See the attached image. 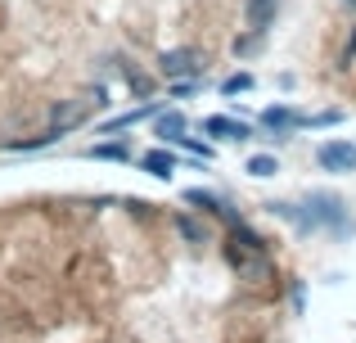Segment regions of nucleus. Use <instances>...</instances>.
<instances>
[{"instance_id":"obj_1","label":"nucleus","mask_w":356,"mask_h":343,"mask_svg":"<svg viewBox=\"0 0 356 343\" xmlns=\"http://www.w3.org/2000/svg\"><path fill=\"white\" fill-rule=\"evenodd\" d=\"M99 104H108V99H104V86L90 90V99H59V104L50 109V122H45V131L36 136V141L14 145V150H41V145H54L59 136H68V131H77V127H86L90 109H99Z\"/></svg>"},{"instance_id":"obj_2","label":"nucleus","mask_w":356,"mask_h":343,"mask_svg":"<svg viewBox=\"0 0 356 343\" xmlns=\"http://www.w3.org/2000/svg\"><path fill=\"white\" fill-rule=\"evenodd\" d=\"M307 212H312V226L330 230L334 239H348L352 230H356V221H352L348 203H343L339 194H325V190H312V194H307Z\"/></svg>"},{"instance_id":"obj_3","label":"nucleus","mask_w":356,"mask_h":343,"mask_svg":"<svg viewBox=\"0 0 356 343\" xmlns=\"http://www.w3.org/2000/svg\"><path fill=\"white\" fill-rule=\"evenodd\" d=\"M316 163L334 176H348V172H356V145L352 141H325L316 150Z\"/></svg>"},{"instance_id":"obj_4","label":"nucleus","mask_w":356,"mask_h":343,"mask_svg":"<svg viewBox=\"0 0 356 343\" xmlns=\"http://www.w3.org/2000/svg\"><path fill=\"white\" fill-rule=\"evenodd\" d=\"M257 122L270 131L266 141H289V136L298 131V113H293L289 104H270V109H261V113H257Z\"/></svg>"},{"instance_id":"obj_5","label":"nucleus","mask_w":356,"mask_h":343,"mask_svg":"<svg viewBox=\"0 0 356 343\" xmlns=\"http://www.w3.org/2000/svg\"><path fill=\"white\" fill-rule=\"evenodd\" d=\"M158 68H163V77H194V72H199V50H190V45H185V50H167L163 59H158Z\"/></svg>"},{"instance_id":"obj_6","label":"nucleus","mask_w":356,"mask_h":343,"mask_svg":"<svg viewBox=\"0 0 356 343\" xmlns=\"http://www.w3.org/2000/svg\"><path fill=\"white\" fill-rule=\"evenodd\" d=\"M203 136H212V141H248L252 127L235 122V118H226V113H212V118H203Z\"/></svg>"},{"instance_id":"obj_7","label":"nucleus","mask_w":356,"mask_h":343,"mask_svg":"<svg viewBox=\"0 0 356 343\" xmlns=\"http://www.w3.org/2000/svg\"><path fill=\"white\" fill-rule=\"evenodd\" d=\"M185 203L190 208H199V212H208V217H226V221H239V212L230 208L221 194H212V190H185Z\"/></svg>"},{"instance_id":"obj_8","label":"nucleus","mask_w":356,"mask_h":343,"mask_svg":"<svg viewBox=\"0 0 356 343\" xmlns=\"http://www.w3.org/2000/svg\"><path fill=\"white\" fill-rule=\"evenodd\" d=\"M154 136H163L167 145H176L181 136H190V122H185V113H176V109H163V113L154 118Z\"/></svg>"},{"instance_id":"obj_9","label":"nucleus","mask_w":356,"mask_h":343,"mask_svg":"<svg viewBox=\"0 0 356 343\" xmlns=\"http://www.w3.org/2000/svg\"><path fill=\"white\" fill-rule=\"evenodd\" d=\"M158 113H163V104H140V109H131V113H118V118H108V122L99 127V136H113V131H127V127L145 122V118H158Z\"/></svg>"},{"instance_id":"obj_10","label":"nucleus","mask_w":356,"mask_h":343,"mask_svg":"<svg viewBox=\"0 0 356 343\" xmlns=\"http://www.w3.org/2000/svg\"><path fill=\"white\" fill-rule=\"evenodd\" d=\"M140 168H145L149 176H158V181H172V176H176V154H167V150H149L145 159H140Z\"/></svg>"},{"instance_id":"obj_11","label":"nucleus","mask_w":356,"mask_h":343,"mask_svg":"<svg viewBox=\"0 0 356 343\" xmlns=\"http://www.w3.org/2000/svg\"><path fill=\"white\" fill-rule=\"evenodd\" d=\"M243 9H248V27H252V32H266V27L270 23H275V0H248V5H243Z\"/></svg>"},{"instance_id":"obj_12","label":"nucleus","mask_w":356,"mask_h":343,"mask_svg":"<svg viewBox=\"0 0 356 343\" xmlns=\"http://www.w3.org/2000/svg\"><path fill=\"white\" fill-rule=\"evenodd\" d=\"M90 159H113V163H122V159H131V145L127 141H104V145H95V150H90Z\"/></svg>"},{"instance_id":"obj_13","label":"nucleus","mask_w":356,"mask_h":343,"mask_svg":"<svg viewBox=\"0 0 356 343\" xmlns=\"http://www.w3.org/2000/svg\"><path fill=\"white\" fill-rule=\"evenodd\" d=\"M176 230H181L190 244H203V239H208V226H203V221H194V217H176Z\"/></svg>"},{"instance_id":"obj_14","label":"nucleus","mask_w":356,"mask_h":343,"mask_svg":"<svg viewBox=\"0 0 356 343\" xmlns=\"http://www.w3.org/2000/svg\"><path fill=\"white\" fill-rule=\"evenodd\" d=\"M339 122H343V109H325V113L298 118V127H339Z\"/></svg>"},{"instance_id":"obj_15","label":"nucleus","mask_w":356,"mask_h":343,"mask_svg":"<svg viewBox=\"0 0 356 343\" xmlns=\"http://www.w3.org/2000/svg\"><path fill=\"white\" fill-rule=\"evenodd\" d=\"M275 172H280V163L270 154H252L248 159V176H275Z\"/></svg>"},{"instance_id":"obj_16","label":"nucleus","mask_w":356,"mask_h":343,"mask_svg":"<svg viewBox=\"0 0 356 343\" xmlns=\"http://www.w3.org/2000/svg\"><path fill=\"white\" fill-rule=\"evenodd\" d=\"M243 90H252V77H248V72H235V77L221 81V95H243Z\"/></svg>"},{"instance_id":"obj_17","label":"nucleus","mask_w":356,"mask_h":343,"mask_svg":"<svg viewBox=\"0 0 356 343\" xmlns=\"http://www.w3.org/2000/svg\"><path fill=\"white\" fill-rule=\"evenodd\" d=\"M261 41H266V32H252V36H243V41L235 45V54H252V50H261Z\"/></svg>"},{"instance_id":"obj_18","label":"nucleus","mask_w":356,"mask_h":343,"mask_svg":"<svg viewBox=\"0 0 356 343\" xmlns=\"http://www.w3.org/2000/svg\"><path fill=\"white\" fill-rule=\"evenodd\" d=\"M176 145H185V150H190L194 159H208V154H212V145H203V141H190V136H181Z\"/></svg>"},{"instance_id":"obj_19","label":"nucleus","mask_w":356,"mask_h":343,"mask_svg":"<svg viewBox=\"0 0 356 343\" xmlns=\"http://www.w3.org/2000/svg\"><path fill=\"white\" fill-rule=\"evenodd\" d=\"M185 95H194V77H185V81L176 77L172 81V99H185Z\"/></svg>"},{"instance_id":"obj_20","label":"nucleus","mask_w":356,"mask_h":343,"mask_svg":"<svg viewBox=\"0 0 356 343\" xmlns=\"http://www.w3.org/2000/svg\"><path fill=\"white\" fill-rule=\"evenodd\" d=\"M352 54H356V32H352V41H348V50H343V68L352 63Z\"/></svg>"},{"instance_id":"obj_21","label":"nucleus","mask_w":356,"mask_h":343,"mask_svg":"<svg viewBox=\"0 0 356 343\" xmlns=\"http://www.w3.org/2000/svg\"><path fill=\"white\" fill-rule=\"evenodd\" d=\"M348 5H356V0H348Z\"/></svg>"}]
</instances>
